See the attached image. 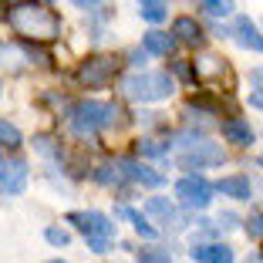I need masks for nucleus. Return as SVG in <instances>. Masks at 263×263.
Segmentation results:
<instances>
[{
  "mask_svg": "<svg viewBox=\"0 0 263 263\" xmlns=\"http://www.w3.org/2000/svg\"><path fill=\"white\" fill-rule=\"evenodd\" d=\"M139 152H142V155H165V152H169V142L145 139V142H139Z\"/></svg>",
  "mask_w": 263,
  "mask_h": 263,
  "instance_id": "nucleus-23",
  "label": "nucleus"
},
{
  "mask_svg": "<svg viewBox=\"0 0 263 263\" xmlns=\"http://www.w3.org/2000/svg\"><path fill=\"white\" fill-rule=\"evenodd\" d=\"M24 54H27V58H37V64H47V61H51V54H47V51H44V47L37 44V41L24 47Z\"/></svg>",
  "mask_w": 263,
  "mask_h": 263,
  "instance_id": "nucleus-25",
  "label": "nucleus"
},
{
  "mask_svg": "<svg viewBox=\"0 0 263 263\" xmlns=\"http://www.w3.org/2000/svg\"><path fill=\"white\" fill-rule=\"evenodd\" d=\"M223 139L233 145H253V128L243 118H226L223 122Z\"/></svg>",
  "mask_w": 263,
  "mask_h": 263,
  "instance_id": "nucleus-12",
  "label": "nucleus"
},
{
  "mask_svg": "<svg viewBox=\"0 0 263 263\" xmlns=\"http://www.w3.org/2000/svg\"><path fill=\"white\" fill-rule=\"evenodd\" d=\"M145 213L155 219H162L165 226H172V230H182V216H179V209L172 206L169 199H162V196H152V199L145 202Z\"/></svg>",
  "mask_w": 263,
  "mask_h": 263,
  "instance_id": "nucleus-10",
  "label": "nucleus"
},
{
  "mask_svg": "<svg viewBox=\"0 0 263 263\" xmlns=\"http://www.w3.org/2000/svg\"><path fill=\"white\" fill-rule=\"evenodd\" d=\"M34 148H37V152H44V155H61V148L54 145V139H51V135H41V139H34Z\"/></svg>",
  "mask_w": 263,
  "mask_h": 263,
  "instance_id": "nucleus-24",
  "label": "nucleus"
},
{
  "mask_svg": "<svg viewBox=\"0 0 263 263\" xmlns=\"http://www.w3.org/2000/svg\"><path fill=\"white\" fill-rule=\"evenodd\" d=\"M233 37H236V44H240V47H247V51H256V54H263V34L256 31V24L250 21V17H236Z\"/></svg>",
  "mask_w": 263,
  "mask_h": 263,
  "instance_id": "nucleus-9",
  "label": "nucleus"
},
{
  "mask_svg": "<svg viewBox=\"0 0 263 263\" xmlns=\"http://www.w3.org/2000/svg\"><path fill=\"white\" fill-rule=\"evenodd\" d=\"M21 132H17V125H10V122H4L0 118V145L4 148H21Z\"/></svg>",
  "mask_w": 263,
  "mask_h": 263,
  "instance_id": "nucleus-19",
  "label": "nucleus"
},
{
  "mask_svg": "<svg viewBox=\"0 0 263 263\" xmlns=\"http://www.w3.org/2000/svg\"><path fill=\"white\" fill-rule=\"evenodd\" d=\"M139 14L152 24H162L169 17V0H139Z\"/></svg>",
  "mask_w": 263,
  "mask_h": 263,
  "instance_id": "nucleus-17",
  "label": "nucleus"
},
{
  "mask_svg": "<svg viewBox=\"0 0 263 263\" xmlns=\"http://www.w3.org/2000/svg\"><path fill=\"white\" fill-rule=\"evenodd\" d=\"M0 4H10V7H14V4H17V0H0Z\"/></svg>",
  "mask_w": 263,
  "mask_h": 263,
  "instance_id": "nucleus-33",
  "label": "nucleus"
},
{
  "mask_svg": "<svg viewBox=\"0 0 263 263\" xmlns=\"http://www.w3.org/2000/svg\"><path fill=\"white\" fill-rule=\"evenodd\" d=\"M250 81H253L256 88H263V68H253V71H250Z\"/></svg>",
  "mask_w": 263,
  "mask_h": 263,
  "instance_id": "nucleus-30",
  "label": "nucleus"
},
{
  "mask_svg": "<svg viewBox=\"0 0 263 263\" xmlns=\"http://www.w3.org/2000/svg\"><path fill=\"white\" fill-rule=\"evenodd\" d=\"M219 223H223V226H236V216H233V213H226V216H219Z\"/></svg>",
  "mask_w": 263,
  "mask_h": 263,
  "instance_id": "nucleus-31",
  "label": "nucleus"
},
{
  "mask_svg": "<svg viewBox=\"0 0 263 263\" xmlns=\"http://www.w3.org/2000/svg\"><path fill=\"white\" fill-rule=\"evenodd\" d=\"M0 162H4V152H0Z\"/></svg>",
  "mask_w": 263,
  "mask_h": 263,
  "instance_id": "nucleus-36",
  "label": "nucleus"
},
{
  "mask_svg": "<svg viewBox=\"0 0 263 263\" xmlns=\"http://www.w3.org/2000/svg\"><path fill=\"white\" fill-rule=\"evenodd\" d=\"M44 240L51 243V247H68V243H71V233L68 230H58V226H47V230H44Z\"/></svg>",
  "mask_w": 263,
  "mask_h": 263,
  "instance_id": "nucleus-22",
  "label": "nucleus"
},
{
  "mask_svg": "<svg viewBox=\"0 0 263 263\" xmlns=\"http://www.w3.org/2000/svg\"><path fill=\"white\" fill-rule=\"evenodd\" d=\"M172 44H176V37H172V34H165V31H148V34H145V41H142L145 54H159V58L169 54Z\"/></svg>",
  "mask_w": 263,
  "mask_h": 263,
  "instance_id": "nucleus-16",
  "label": "nucleus"
},
{
  "mask_svg": "<svg viewBox=\"0 0 263 263\" xmlns=\"http://www.w3.org/2000/svg\"><path fill=\"white\" fill-rule=\"evenodd\" d=\"M95 179H98V182H105V186H118V182H122V169H118V165H101V169H95Z\"/></svg>",
  "mask_w": 263,
  "mask_h": 263,
  "instance_id": "nucleus-21",
  "label": "nucleus"
},
{
  "mask_svg": "<svg viewBox=\"0 0 263 263\" xmlns=\"http://www.w3.org/2000/svg\"><path fill=\"white\" fill-rule=\"evenodd\" d=\"M68 223H74L78 230L85 233L88 250H91V253H105V250H108V240L115 236V223H111L105 213H95V209L68 213Z\"/></svg>",
  "mask_w": 263,
  "mask_h": 263,
  "instance_id": "nucleus-3",
  "label": "nucleus"
},
{
  "mask_svg": "<svg viewBox=\"0 0 263 263\" xmlns=\"http://www.w3.org/2000/svg\"><path fill=\"white\" fill-rule=\"evenodd\" d=\"M139 263H172L169 253H159V250H152V253H142Z\"/></svg>",
  "mask_w": 263,
  "mask_h": 263,
  "instance_id": "nucleus-27",
  "label": "nucleus"
},
{
  "mask_svg": "<svg viewBox=\"0 0 263 263\" xmlns=\"http://www.w3.org/2000/svg\"><path fill=\"white\" fill-rule=\"evenodd\" d=\"M202 7L213 17H230L233 10H236V4H233V0H202Z\"/></svg>",
  "mask_w": 263,
  "mask_h": 263,
  "instance_id": "nucleus-20",
  "label": "nucleus"
},
{
  "mask_svg": "<svg viewBox=\"0 0 263 263\" xmlns=\"http://www.w3.org/2000/svg\"><path fill=\"white\" fill-rule=\"evenodd\" d=\"M115 213H118L122 219H128V223L135 226V233H139V236H145V240H155V226H148L145 219H142V213H135L132 206H118Z\"/></svg>",
  "mask_w": 263,
  "mask_h": 263,
  "instance_id": "nucleus-18",
  "label": "nucleus"
},
{
  "mask_svg": "<svg viewBox=\"0 0 263 263\" xmlns=\"http://www.w3.org/2000/svg\"><path fill=\"white\" fill-rule=\"evenodd\" d=\"M176 74H179V78H186V81H196V74H193V68H189V64H186V61H179V64H176Z\"/></svg>",
  "mask_w": 263,
  "mask_h": 263,
  "instance_id": "nucleus-28",
  "label": "nucleus"
},
{
  "mask_svg": "<svg viewBox=\"0 0 263 263\" xmlns=\"http://www.w3.org/2000/svg\"><path fill=\"white\" fill-rule=\"evenodd\" d=\"M27 186V162L24 159H4L0 162V196H21Z\"/></svg>",
  "mask_w": 263,
  "mask_h": 263,
  "instance_id": "nucleus-8",
  "label": "nucleus"
},
{
  "mask_svg": "<svg viewBox=\"0 0 263 263\" xmlns=\"http://www.w3.org/2000/svg\"><path fill=\"white\" fill-rule=\"evenodd\" d=\"M247 263H263V256H250V260Z\"/></svg>",
  "mask_w": 263,
  "mask_h": 263,
  "instance_id": "nucleus-32",
  "label": "nucleus"
},
{
  "mask_svg": "<svg viewBox=\"0 0 263 263\" xmlns=\"http://www.w3.org/2000/svg\"><path fill=\"white\" fill-rule=\"evenodd\" d=\"M115 74H118V61L108 54H95L78 68V81L85 88H108L115 81Z\"/></svg>",
  "mask_w": 263,
  "mask_h": 263,
  "instance_id": "nucleus-5",
  "label": "nucleus"
},
{
  "mask_svg": "<svg viewBox=\"0 0 263 263\" xmlns=\"http://www.w3.org/2000/svg\"><path fill=\"white\" fill-rule=\"evenodd\" d=\"M260 169H263V155H260Z\"/></svg>",
  "mask_w": 263,
  "mask_h": 263,
  "instance_id": "nucleus-35",
  "label": "nucleus"
},
{
  "mask_svg": "<svg viewBox=\"0 0 263 263\" xmlns=\"http://www.w3.org/2000/svg\"><path fill=\"white\" fill-rule=\"evenodd\" d=\"M118 108L115 105H105V101H81V105H74L71 108V128H74V135H95V132L108 128L111 122H115Z\"/></svg>",
  "mask_w": 263,
  "mask_h": 263,
  "instance_id": "nucleus-4",
  "label": "nucleus"
},
{
  "mask_svg": "<svg viewBox=\"0 0 263 263\" xmlns=\"http://www.w3.org/2000/svg\"><path fill=\"white\" fill-rule=\"evenodd\" d=\"M247 233L253 240H263V216H250L247 219Z\"/></svg>",
  "mask_w": 263,
  "mask_h": 263,
  "instance_id": "nucleus-26",
  "label": "nucleus"
},
{
  "mask_svg": "<svg viewBox=\"0 0 263 263\" xmlns=\"http://www.w3.org/2000/svg\"><path fill=\"white\" fill-rule=\"evenodd\" d=\"M196 263H233V250L219 247V243H209V247H196L193 250Z\"/></svg>",
  "mask_w": 263,
  "mask_h": 263,
  "instance_id": "nucleus-15",
  "label": "nucleus"
},
{
  "mask_svg": "<svg viewBox=\"0 0 263 263\" xmlns=\"http://www.w3.org/2000/svg\"><path fill=\"white\" fill-rule=\"evenodd\" d=\"M176 196L186 209H206L213 202V186L202 176H186L176 182Z\"/></svg>",
  "mask_w": 263,
  "mask_h": 263,
  "instance_id": "nucleus-7",
  "label": "nucleus"
},
{
  "mask_svg": "<svg viewBox=\"0 0 263 263\" xmlns=\"http://www.w3.org/2000/svg\"><path fill=\"white\" fill-rule=\"evenodd\" d=\"M216 189L223 196H230V199H250V193H253V186H250L247 176H226L216 182Z\"/></svg>",
  "mask_w": 263,
  "mask_h": 263,
  "instance_id": "nucleus-14",
  "label": "nucleus"
},
{
  "mask_svg": "<svg viewBox=\"0 0 263 263\" xmlns=\"http://www.w3.org/2000/svg\"><path fill=\"white\" fill-rule=\"evenodd\" d=\"M47 263H64V260H47Z\"/></svg>",
  "mask_w": 263,
  "mask_h": 263,
  "instance_id": "nucleus-34",
  "label": "nucleus"
},
{
  "mask_svg": "<svg viewBox=\"0 0 263 263\" xmlns=\"http://www.w3.org/2000/svg\"><path fill=\"white\" fill-rule=\"evenodd\" d=\"M122 91L125 98L132 101H162L172 95V78L169 71H142V74H128L122 81Z\"/></svg>",
  "mask_w": 263,
  "mask_h": 263,
  "instance_id": "nucleus-2",
  "label": "nucleus"
},
{
  "mask_svg": "<svg viewBox=\"0 0 263 263\" xmlns=\"http://www.w3.org/2000/svg\"><path fill=\"white\" fill-rule=\"evenodd\" d=\"M182 145H186V152L179 155V162L186 165V169L219 165V162L226 159V155H223V148H219V145H213V142H206V139H186Z\"/></svg>",
  "mask_w": 263,
  "mask_h": 263,
  "instance_id": "nucleus-6",
  "label": "nucleus"
},
{
  "mask_svg": "<svg viewBox=\"0 0 263 263\" xmlns=\"http://www.w3.org/2000/svg\"><path fill=\"white\" fill-rule=\"evenodd\" d=\"M7 21L17 34H24V37H31V41H54L61 34V21L47 7H41V4H21L17 0L14 10L7 14Z\"/></svg>",
  "mask_w": 263,
  "mask_h": 263,
  "instance_id": "nucleus-1",
  "label": "nucleus"
},
{
  "mask_svg": "<svg viewBox=\"0 0 263 263\" xmlns=\"http://www.w3.org/2000/svg\"><path fill=\"white\" fill-rule=\"evenodd\" d=\"M118 169H122V176L125 179H132V182H142V186H162V176L159 172H152L148 165H142V162H132V159H125V162H118Z\"/></svg>",
  "mask_w": 263,
  "mask_h": 263,
  "instance_id": "nucleus-11",
  "label": "nucleus"
},
{
  "mask_svg": "<svg viewBox=\"0 0 263 263\" xmlns=\"http://www.w3.org/2000/svg\"><path fill=\"white\" fill-rule=\"evenodd\" d=\"M250 105H253V108H263V88H256V91L250 95Z\"/></svg>",
  "mask_w": 263,
  "mask_h": 263,
  "instance_id": "nucleus-29",
  "label": "nucleus"
},
{
  "mask_svg": "<svg viewBox=\"0 0 263 263\" xmlns=\"http://www.w3.org/2000/svg\"><path fill=\"white\" fill-rule=\"evenodd\" d=\"M172 37H179L182 44H202V27L193 21V17H176V24H172Z\"/></svg>",
  "mask_w": 263,
  "mask_h": 263,
  "instance_id": "nucleus-13",
  "label": "nucleus"
}]
</instances>
